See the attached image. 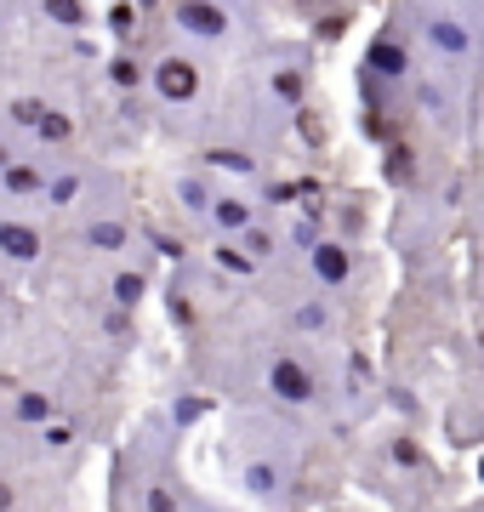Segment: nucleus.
Masks as SVG:
<instances>
[{
	"mask_svg": "<svg viewBox=\"0 0 484 512\" xmlns=\"http://www.w3.org/2000/svg\"><path fill=\"white\" fill-rule=\"evenodd\" d=\"M149 86H154V97H160V103L183 109V103H194V97H200V69H194L188 57L171 52V57H160V63L149 69Z\"/></svg>",
	"mask_w": 484,
	"mask_h": 512,
	"instance_id": "1",
	"label": "nucleus"
},
{
	"mask_svg": "<svg viewBox=\"0 0 484 512\" xmlns=\"http://www.w3.org/2000/svg\"><path fill=\"white\" fill-rule=\"evenodd\" d=\"M46 239H40V222H18V217H0V262L6 268H35Z\"/></svg>",
	"mask_w": 484,
	"mask_h": 512,
	"instance_id": "2",
	"label": "nucleus"
},
{
	"mask_svg": "<svg viewBox=\"0 0 484 512\" xmlns=\"http://www.w3.org/2000/svg\"><path fill=\"white\" fill-rule=\"evenodd\" d=\"M63 416V404L52 399V393H46V387H18V393H12V404H6V421H12V427H52V421Z\"/></svg>",
	"mask_w": 484,
	"mask_h": 512,
	"instance_id": "3",
	"label": "nucleus"
},
{
	"mask_svg": "<svg viewBox=\"0 0 484 512\" xmlns=\"http://www.w3.org/2000/svg\"><path fill=\"white\" fill-rule=\"evenodd\" d=\"M46 183H52V171H46V165L40 160H12L6 165V171H0V194H6V200H46Z\"/></svg>",
	"mask_w": 484,
	"mask_h": 512,
	"instance_id": "4",
	"label": "nucleus"
},
{
	"mask_svg": "<svg viewBox=\"0 0 484 512\" xmlns=\"http://www.w3.org/2000/svg\"><path fill=\"white\" fill-rule=\"evenodd\" d=\"M308 262H314V285H325V291L348 285V274H354V256H348V245H336V239H319Z\"/></svg>",
	"mask_w": 484,
	"mask_h": 512,
	"instance_id": "5",
	"label": "nucleus"
},
{
	"mask_svg": "<svg viewBox=\"0 0 484 512\" xmlns=\"http://www.w3.org/2000/svg\"><path fill=\"white\" fill-rule=\"evenodd\" d=\"M171 18H177V29L194 35V40H228V12L223 6H177Z\"/></svg>",
	"mask_w": 484,
	"mask_h": 512,
	"instance_id": "6",
	"label": "nucleus"
},
{
	"mask_svg": "<svg viewBox=\"0 0 484 512\" xmlns=\"http://www.w3.org/2000/svg\"><path fill=\"white\" fill-rule=\"evenodd\" d=\"M359 74H371V80H405L410 74V57H405V46H399V40H376L371 52H365V69Z\"/></svg>",
	"mask_w": 484,
	"mask_h": 512,
	"instance_id": "7",
	"label": "nucleus"
},
{
	"mask_svg": "<svg viewBox=\"0 0 484 512\" xmlns=\"http://www.w3.org/2000/svg\"><path fill=\"white\" fill-rule=\"evenodd\" d=\"M205 217H211V228H217V234H245V228L257 222V211H251V205H245L240 194H217Z\"/></svg>",
	"mask_w": 484,
	"mask_h": 512,
	"instance_id": "8",
	"label": "nucleus"
},
{
	"mask_svg": "<svg viewBox=\"0 0 484 512\" xmlns=\"http://www.w3.org/2000/svg\"><path fill=\"white\" fill-rule=\"evenodd\" d=\"M428 40L439 57H467L473 52V35H467V23L456 18H428Z\"/></svg>",
	"mask_w": 484,
	"mask_h": 512,
	"instance_id": "9",
	"label": "nucleus"
},
{
	"mask_svg": "<svg viewBox=\"0 0 484 512\" xmlns=\"http://www.w3.org/2000/svg\"><path fill=\"white\" fill-rule=\"evenodd\" d=\"M268 92H274V103H285V109H302V97H308V74L280 69L274 80H268Z\"/></svg>",
	"mask_w": 484,
	"mask_h": 512,
	"instance_id": "10",
	"label": "nucleus"
},
{
	"mask_svg": "<svg viewBox=\"0 0 484 512\" xmlns=\"http://www.w3.org/2000/svg\"><path fill=\"white\" fill-rule=\"evenodd\" d=\"M126 222H109V217H92L86 222V245H97V251H126Z\"/></svg>",
	"mask_w": 484,
	"mask_h": 512,
	"instance_id": "11",
	"label": "nucleus"
},
{
	"mask_svg": "<svg viewBox=\"0 0 484 512\" xmlns=\"http://www.w3.org/2000/svg\"><path fill=\"white\" fill-rule=\"evenodd\" d=\"M35 131H40V143L63 148V143H69V137H75V120H63V114H52V109H46V114H40V120H35Z\"/></svg>",
	"mask_w": 484,
	"mask_h": 512,
	"instance_id": "12",
	"label": "nucleus"
},
{
	"mask_svg": "<svg viewBox=\"0 0 484 512\" xmlns=\"http://www.w3.org/2000/svg\"><path fill=\"white\" fill-rule=\"evenodd\" d=\"M217 268H223V274H234V279H251V274H257V262H251L240 245H217Z\"/></svg>",
	"mask_w": 484,
	"mask_h": 512,
	"instance_id": "13",
	"label": "nucleus"
},
{
	"mask_svg": "<svg viewBox=\"0 0 484 512\" xmlns=\"http://www.w3.org/2000/svg\"><path fill=\"white\" fill-rule=\"evenodd\" d=\"M291 319H297V330H331V308L325 302H297Z\"/></svg>",
	"mask_w": 484,
	"mask_h": 512,
	"instance_id": "14",
	"label": "nucleus"
},
{
	"mask_svg": "<svg viewBox=\"0 0 484 512\" xmlns=\"http://www.w3.org/2000/svg\"><path fill=\"white\" fill-rule=\"evenodd\" d=\"M40 439L52 444V450H63V444H75V421H63V416H57L52 427H40Z\"/></svg>",
	"mask_w": 484,
	"mask_h": 512,
	"instance_id": "15",
	"label": "nucleus"
},
{
	"mask_svg": "<svg viewBox=\"0 0 484 512\" xmlns=\"http://www.w3.org/2000/svg\"><path fill=\"white\" fill-rule=\"evenodd\" d=\"M205 410H211L205 399H177V410H171V421H177V427H188V421H200Z\"/></svg>",
	"mask_w": 484,
	"mask_h": 512,
	"instance_id": "16",
	"label": "nucleus"
},
{
	"mask_svg": "<svg viewBox=\"0 0 484 512\" xmlns=\"http://www.w3.org/2000/svg\"><path fill=\"white\" fill-rule=\"evenodd\" d=\"M388 171H393V183H405V171H416V154H410V148H393Z\"/></svg>",
	"mask_w": 484,
	"mask_h": 512,
	"instance_id": "17",
	"label": "nucleus"
},
{
	"mask_svg": "<svg viewBox=\"0 0 484 512\" xmlns=\"http://www.w3.org/2000/svg\"><path fill=\"white\" fill-rule=\"evenodd\" d=\"M109 74H114V80H120V92H131V86L143 80V74H137V63H131V57H120V63H109Z\"/></svg>",
	"mask_w": 484,
	"mask_h": 512,
	"instance_id": "18",
	"label": "nucleus"
},
{
	"mask_svg": "<svg viewBox=\"0 0 484 512\" xmlns=\"http://www.w3.org/2000/svg\"><path fill=\"white\" fill-rule=\"evenodd\" d=\"M302 137H308V143H325V126H319L314 114H302Z\"/></svg>",
	"mask_w": 484,
	"mask_h": 512,
	"instance_id": "19",
	"label": "nucleus"
},
{
	"mask_svg": "<svg viewBox=\"0 0 484 512\" xmlns=\"http://www.w3.org/2000/svg\"><path fill=\"white\" fill-rule=\"evenodd\" d=\"M183 512H205V507H183Z\"/></svg>",
	"mask_w": 484,
	"mask_h": 512,
	"instance_id": "20",
	"label": "nucleus"
},
{
	"mask_svg": "<svg viewBox=\"0 0 484 512\" xmlns=\"http://www.w3.org/2000/svg\"><path fill=\"white\" fill-rule=\"evenodd\" d=\"M0 421H6V410H0Z\"/></svg>",
	"mask_w": 484,
	"mask_h": 512,
	"instance_id": "21",
	"label": "nucleus"
}]
</instances>
